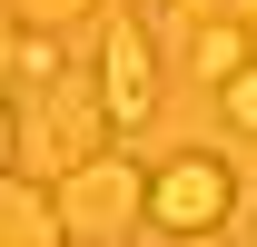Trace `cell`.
<instances>
[{
	"label": "cell",
	"instance_id": "obj_9",
	"mask_svg": "<svg viewBox=\"0 0 257 247\" xmlns=\"http://www.w3.org/2000/svg\"><path fill=\"white\" fill-rule=\"evenodd\" d=\"M50 69H60V40H50V30H20V50H10V79H20V89H40Z\"/></svg>",
	"mask_w": 257,
	"mask_h": 247
},
{
	"label": "cell",
	"instance_id": "obj_1",
	"mask_svg": "<svg viewBox=\"0 0 257 247\" xmlns=\"http://www.w3.org/2000/svg\"><path fill=\"white\" fill-rule=\"evenodd\" d=\"M139 198H149V168H139L128 149H89V158H69L60 188H50L60 237H79V247H119V237H139Z\"/></svg>",
	"mask_w": 257,
	"mask_h": 247
},
{
	"label": "cell",
	"instance_id": "obj_13",
	"mask_svg": "<svg viewBox=\"0 0 257 247\" xmlns=\"http://www.w3.org/2000/svg\"><path fill=\"white\" fill-rule=\"evenodd\" d=\"M247 227H257V217H247Z\"/></svg>",
	"mask_w": 257,
	"mask_h": 247
},
{
	"label": "cell",
	"instance_id": "obj_7",
	"mask_svg": "<svg viewBox=\"0 0 257 247\" xmlns=\"http://www.w3.org/2000/svg\"><path fill=\"white\" fill-rule=\"evenodd\" d=\"M218 119L237 129V139H257V60H237V69L218 79Z\"/></svg>",
	"mask_w": 257,
	"mask_h": 247
},
{
	"label": "cell",
	"instance_id": "obj_8",
	"mask_svg": "<svg viewBox=\"0 0 257 247\" xmlns=\"http://www.w3.org/2000/svg\"><path fill=\"white\" fill-rule=\"evenodd\" d=\"M10 20L20 30H79V20H99V0H10Z\"/></svg>",
	"mask_w": 257,
	"mask_h": 247
},
{
	"label": "cell",
	"instance_id": "obj_3",
	"mask_svg": "<svg viewBox=\"0 0 257 247\" xmlns=\"http://www.w3.org/2000/svg\"><path fill=\"white\" fill-rule=\"evenodd\" d=\"M30 109H20V149H40L50 168H69V158H89V149H109L119 129H109V109H99V79L89 69H50L40 89H20Z\"/></svg>",
	"mask_w": 257,
	"mask_h": 247
},
{
	"label": "cell",
	"instance_id": "obj_4",
	"mask_svg": "<svg viewBox=\"0 0 257 247\" xmlns=\"http://www.w3.org/2000/svg\"><path fill=\"white\" fill-rule=\"evenodd\" d=\"M99 109H109V129H149V109H159V50H149V20L139 10H119L109 0V20H99Z\"/></svg>",
	"mask_w": 257,
	"mask_h": 247
},
{
	"label": "cell",
	"instance_id": "obj_11",
	"mask_svg": "<svg viewBox=\"0 0 257 247\" xmlns=\"http://www.w3.org/2000/svg\"><path fill=\"white\" fill-rule=\"evenodd\" d=\"M10 50H20V20H10V0H0V79H10Z\"/></svg>",
	"mask_w": 257,
	"mask_h": 247
},
{
	"label": "cell",
	"instance_id": "obj_2",
	"mask_svg": "<svg viewBox=\"0 0 257 247\" xmlns=\"http://www.w3.org/2000/svg\"><path fill=\"white\" fill-rule=\"evenodd\" d=\"M237 217V168L208 149H178L168 168H149V198H139V227L149 237H208Z\"/></svg>",
	"mask_w": 257,
	"mask_h": 247
},
{
	"label": "cell",
	"instance_id": "obj_6",
	"mask_svg": "<svg viewBox=\"0 0 257 247\" xmlns=\"http://www.w3.org/2000/svg\"><path fill=\"white\" fill-rule=\"evenodd\" d=\"M237 60H257V40L237 30V20H198V30H188V79H208V89H218Z\"/></svg>",
	"mask_w": 257,
	"mask_h": 247
},
{
	"label": "cell",
	"instance_id": "obj_10",
	"mask_svg": "<svg viewBox=\"0 0 257 247\" xmlns=\"http://www.w3.org/2000/svg\"><path fill=\"white\" fill-rule=\"evenodd\" d=\"M0 168H20V99H10V79H0Z\"/></svg>",
	"mask_w": 257,
	"mask_h": 247
},
{
	"label": "cell",
	"instance_id": "obj_12",
	"mask_svg": "<svg viewBox=\"0 0 257 247\" xmlns=\"http://www.w3.org/2000/svg\"><path fill=\"white\" fill-rule=\"evenodd\" d=\"M119 10H139V20H168V10H178V0H119Z\"/></svg>",
	"mask_w": 257,
	"mask_h": 247
},
{
	"label": "cell",
	"instance_id": "obj_5",
	"mask_svg": "<svg viewBox=\"0 0 257 247\" xmlns=\"http://www.w3.org/2000/svg\"><path fill=\"white\" fill-rule=\"evenodd\" d=\"M0 247H60V208H50V188L20 178V168H0Z\"/></svg>",
	"mask_w": 257,
	"mask_h": 247
}]
</instances>
